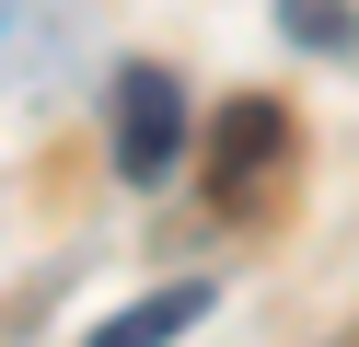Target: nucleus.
Listing matches in <instances>:
<instances>
[{"label":"nucleus","instance_id":"nucleus-1","mask_svg":"<svg viewBox=\"0 0 359 347\" xmlns=\"http://www.w3.org/2000/svg\"><path fill=\"white\" fill-rule=\"evenodd\" d=\"M186 81H174V69H151V58H128L116 69V93H104V151H116V185H163L174 162H186Z\"/></svg>","mask_w":359,"mask_h":347},{"label":"nucleus","instance_id":"nucleus-2","mask_svg":"<svg viewBox=\"0 0 359 347\" xmlns=\"http://www.w3.org/2000/svg\"><path fill=\"white\" fill-rule=\"evenodd\" d=\"M290 151V116L278 93H243V104H220V151H209V208H255V185L278 174Z\"/></svg>","mask_w":359,"mask_h":347},{"label":"nucleus","instance_id":"nucleus-3","mask_svg":"<svg viewBox=\"0 0 359 347\" xmlns=\"http://www.w3.org/2000/svg\"><path fill=\"white\" fill-rule=\"evenodd\" d=\"M209 313H220L209 278H174V290H151V301H128V313H104L81 347H174V336H197Z\"/></svg>","mask_w":359,"mask_h":347},{"label":"nucleus","instance_id":"nucleus-4","mask_svg":"<svg viewBox=\"0 0 359 347\" xmlns=\"http://www.w3.org/2000/svg\"><path fill=\"white\" fill-rule=\"evenodd\" d=\"M278 35L313 46V58H348V46H359V12H348V0H278Z\"/></svg>","mask_w":359,"mask_h":347},{"label":"nucleus","instance_id":"nucleus-5","mask_svg":"<svg viewBox=\"0 0 359 347\" xmlns=\"http://www.w3.org/2000/svg\"><path fill=\"white\" fill-rule=\"evenodd\" d=\"M0 58H35V0H0Z\"/></svg>","mask_w":359,"mask_h":347}]
</instances>
